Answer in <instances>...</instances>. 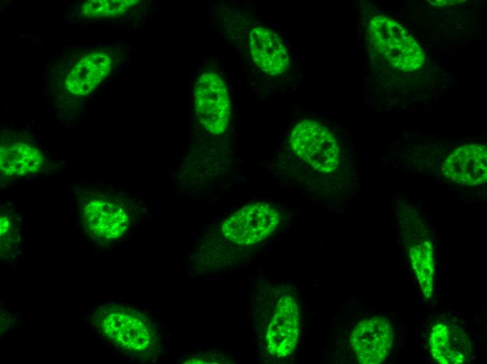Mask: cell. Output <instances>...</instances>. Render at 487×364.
Segmentation results:
<instances>
[{"mask_svg":"<svg viewBox=\"0 0 487 364\" xmlns=\"http://www.w3.org/2000/svg\"><path fill=\"white\" fill-rule=\"evenodd\" d=\"M288 144L303 167L299 177L308 186L312 183L315 188L318 176L329 175L339 168L341 152L338 141L320 122L311 119L298 122L289 134Z\"/></svg>","mask_w":487,"mask_h":364,"instance_id":"obj_1","label":"cell"},{"mask_svg":"<svg viewBox=\"0 0 487 364\" xmlns=\"http://www.w3.org/2000/svg\"><path fill=\"white\" fill-rule=\"evenodd\" d=\"M92 318L98 331L122 350L139 356L156 351V327L147 316L136 309L113 303L99 308Z\"/></svg>","mask_w":487,"mask_h":364,"instance_id":"obj_2","label":"cell"},{"mask_svg":"<svg viewBox=\"0 0 487 364\" xmlns=\"http://www.w3.org/2000/svg\"><path fill=\"white\" fill-rule=\"evenodd\" d=\"M264 305L262 345L272 360L284 359L295 350L299 335V312L293 296L285 289L271 288Z\"/></svg>","mask_w":487,"mask_h":364,"instance_id":"obj_3","label":"cell"},{"mask_svg":"<svg viewBox=\"0 0 487 364\" xmlns=\"http://www.w3.org/2000/svg\"><path fill=\"white\" fill-rule=\"evenodd\" d=\"M367 30L373 49L393 68L411 71L423 65L422 48L400 23L378 15L371 20Z\"/></svg>","mask_w":487,"mask_h":364,"instance_id":"obj_4","label":"cell"},{"mask_svg":"<svg viewBox=\"0 0 487 364\" xmlns=\"http://www.w3.org/2000/svg\"><path fill=\"white\" fill-rule=\"evenodd\" d=\"M280 223V214L271 205L255 202L246 205L222 224L223 235L239 245H252L267 238Z\"/></svg>","mask_w":487,"mask_h":364,"instance_id":"obj_5","label":"cell"},{"mask_svg":"<svg viewBox=\"0 0 487 364\" xmlns=\"http://www.w3.org/2000/svg\"><path fill=\"white\" fill-rule=\"evenodd\" d=\"M195 106L201 125L211 134H222L230 118V101L226 85L216 73L205 72L195 87Z\"/></svg>","mask_w":487,"mask_h":364,"instance_id":"obj_6","label":"cell"},{"mask_svg":"<svg viewBox=\"0 0 487 364\" xmlns=\"http://www.w3.org/2000/svg\"><path fill=\"white\" fill-rule=\"evenodd\" d=\"M393 340V327L383 317L364 319L355 327L350 344L359 363L378 364L388 356Z\"/></svg>","mask_w":487,"mask_h":364,"instance_id":"obj_7","label":"cell"},{"mask_svg":"<svg viewBox=\"0 0 487 364\" xmlns=\"http://www.w3.org/2000/svg\"><path fill=\"white\" fill-rule=\"evenodd\" d=\"M442 173L453 182L477 186L486 181L487 151L484 144H464L449 155L442 165Z\"/></svg>","mask_w":487,"mask_h":364,"instance_id":"obj_8","label":"cell"},{"mask_svg":"<svg viewBox=\"0 0 487 364\" xmlns=\"http://www.w3.org/2000/svg\"><path fill=\"white\" fill-rule=\"evenodd\" d=\"M429 346L434 360L442 364H460L470 360L472 345L466 332L451 322L436 323L430 331Z\"/></svg>","mask_w":487,"mask_h":364,"instance_id":"obj_9","label":"cell"},{"mask_svg":"<svg viewBox=\"0 0 487 364\" xmlns=\"http://www.w3.org/2000/svg\"><path fill=\"white\" fill-rule=\"evenodd\" d=\"M249 47L255 64L271 76L284 74L290 58L279 36L265 27H255L249 34Z\"/></svg>","mask_w":487,"mask_h":364,"instance_id":"obj_10","label":"cell"},{"mask_svg":"<svg viewBox=\"0 0 487 364\" xmlns=\"http://www.w3.org/2000/svg\"><path fill=\"white\" fill-rule=\"evenodd\" d=\"M111 57L102 52H93L82 57L69 72L65 86L76 95L90 93L111 71Z\"/></svg>","mask_w":487,"mask_h":364,"instance_id":"obj_11","label":"cell"},{"mask_svg":"<svg viewBox=\"0 0 487 364\" xmlns=\"http://www.w3.org/2000/svg\"><path fill=\"white\" fill-rule=\"evenodd\" d=\"M84 216L88 229L97 237L105 239L120 237L129 225L126 211L110 202H92L85 207Z\"/></svg>","mask_w":487,"mask_h":364,"instance_id":"obj_12","label":"cell"},{"mask_svg":"<svg viewBox=\"0 0 487 364\" xmlns=\"http://www.w3.org/2000/svg\"><path fill=\"white\" fill-rule=\"evenodd\" d=\"M408 251L413 270L426 299L432 293L434 273L433 248L430 240L423 233L411 234L408 237Z\"/></svg>","mask_w":487,"mask_h":364,"instance_id":"obj_13","label":"cell"},{"mask_svg":"<svg viewBox=\"0 0 487 364\" xmlns=\"http://www.w3.org/2000/svg\"><path fill=\"white\" fill-rule=\"evenodd\" d=\"M135 0H89L81 6V13L87 18L115 17L136 4Z\"/></svg>","mask_w":487,"mask_h":364,"instance_id":"obj_14","label":"cell"}]
</instances>
